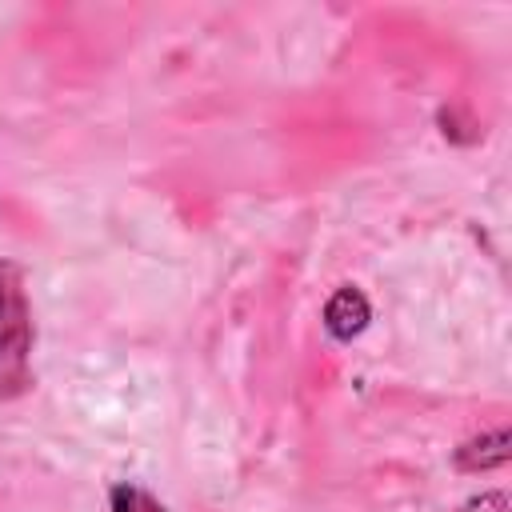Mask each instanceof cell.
I'll use <instances>...</instances> for the list:
<instances>
[{
  "label": "cell",
  "mask_w": 512,
  "mask_h": 512,
  "mask_svg": "<svg viewBox=\"0 0 512 512\" xmlns=\"http://www.w3.org/2000/svg\"><path fill=\"white\" fill-rule=\"evenodd\" d=\"M32 308L24 292V272L0 260V396H20L32 384Z\"/></svg>",
  "instance_id": "1"
},
{
  "label": "cell",
  "mask_w": 512,
  "mask_h": 512,
  "mask_svg": "<svg viewBox=\"0 0 512 512\" xmlns=\"http://www.w3.org/2000/svg\"><path fill=\"white\" fill-rule=\"evenodd\" d=\"M324 324L336 340H352L368 324V300L356 288H340L324 308Z\"/></svg>",
  "instance_id": "2"
},
{
  "label": "cell",
  "mask_w": 512,
  "mask_h": 512,
  "mask_svg": "<svg viewBox=\"0 0 512 512\" xmlns=\"http://www.w3.org/2000/svg\"><path fill=\"white\" fill-rule=\"evenodd\" d=\"M112 512H164L156 496H148L136 484H116L112 488Z\"/></svg>",
  "instance_id": "3"
}]
</instances>
